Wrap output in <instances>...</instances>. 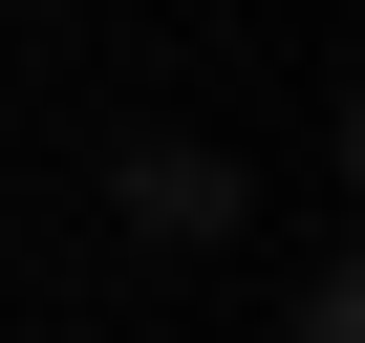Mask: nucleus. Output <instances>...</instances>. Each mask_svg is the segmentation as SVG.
Returning <instances> with one entry per match:
<instances>
[{"instance_id": "1", "label": "nucleus", "mask_w": 365, "mask_h": 343, "mask_svg": "<svg viewBox=\"0 0 365 343\" xmlns=\"http://www.w3.org/2000/svg\"><path fill=\"white\" fill-rule=\"evenodd\" d=\"M129 236H237V172L215 150H129Z\"/></svg>"}]
</instances>
